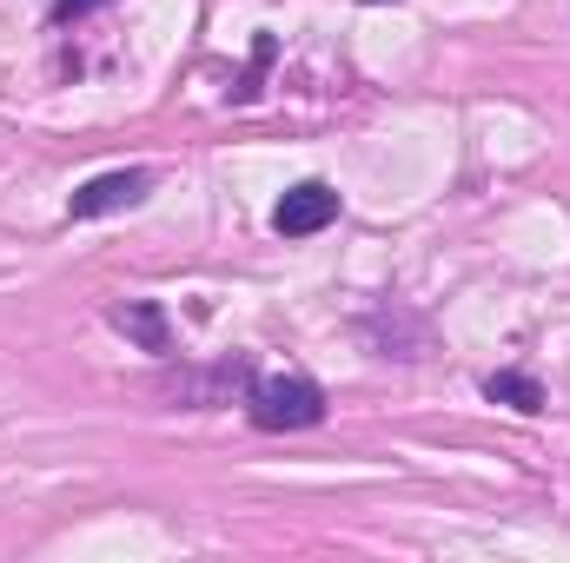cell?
I'll return each mask as SVG.
<instances>
[{
  "instance_id": "5b68a950",
  "label": "cell",
  "mask_w": 570,
  "mask_h": 563,
  "mask_svg": "<svg viewBox=\"0 0 570 563\" xmlns=\"http://www.w3.org/2000/svg\"><path fill=\"white\" fill-rule=\"evenodd\" d=\"M484 398L491 405H511V412H544V385L531 372H491L484 378Z\"/></svg>"
},
{
  "instance_id": "3957f363",
  "label": "cell",
  "mask_w": 570,
  "mask_h": 563,
  "mask_svg": "<svg viewBox=\"0 0 570 563\" xmlns=\"http://www.w3.org/2000/svg\"><path fill=\"white\" fill-rule=\"evenodd\" d=\"M332 219H338V192H332L325 179L292 186L279 206H273V233H279V239H312V233H325Z\"/></svg>"
},
{
  "instance_id": "6da1fadb",
  "label": "cell",
  "mask_w": 570,
  "mask_h": 563,
  "mask_svg": "<svg viewBox=\"0 0 570 563\" xmlns=\"http://www.w3.org/2000/svg\"><path fill=\"white\" fill-rule=\"evenodd\" d=\"M246 418L259 424V431H312V424L325 418V392L312 378H298V372L253 378L246 385Z\"/></svg>"
},
{
  "instance_id": "8992f818",
  "label": "cell",
  "mask_w": 570,
  "mask_h": 563,
  "mask_svg": "<svg viewBox=\"0 0 570 563\" xmlns=\"http://www.w3.org/2000/svg\"><path fill=\"white\" fill-rule=\"evenodd\" d=\"M94 7H107V0H53V20L67 27V20H80V13H94Z\"/></svg>"
},
{
  "instance_id": "52a82bcc",
  "label": "cell",
  "mask_w": 570,
  "mask_h": 563,
  "mask_svg": "<svg viewBox=\"0 0 570 563\" xmlns=\"http://www.w3.org/2000/svg\"><path fill=\"white\" fill-rule=\"evenodd\" d=\"M365 7H385V0H365Z\"/></svg>"
},
{
  "instance_id": "277c9868",
  "label": "cell",
  "mask_w": 570,
  "mask_h": 563,
  "mask_svg": "<svg viewBox=\"0 0 570 563\" xmlns=\"http://www.w3.org/2000/svg\"><path fill=\"white\" fill-rule=\"evenodd\" d=\"M114 325L140 345V352H173V325H166V312L153 305V298H134V305H114Z\"/></svg>"
},
{
  "instance_id": "7a4b0ae2",
  "label": "cell",
  "mask_w": 570,
  "mask_h": 563,
  "mask_svg": "<svg viewBox=\"0 0 570 563\" xmlns=\"http://www.w3.org/2000/svg\"><path fill=\"white\" fill-rule=\"evenodd\" d=\"M146 192H153V172H146V166L100 172V179H87V186L67 199V219H107V213H127V206H140Z\"/></svg>"
}]
</instances>
